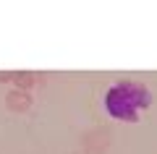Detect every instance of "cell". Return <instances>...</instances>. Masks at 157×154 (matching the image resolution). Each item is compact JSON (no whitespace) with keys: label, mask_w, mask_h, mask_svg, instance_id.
Here are the masks:
<instances>
[{"label":"cell","mask_w":157,"mask_h":154,"mask_svg":"<svg viewBox=\"0 0 157 154\" xmlns=\"http://www.w3.org/2000/svg\"><path fill=\"white\" fill-rule=\"evenodd\" d=\"M149 92L139 84H115L105 97V107L113 118L134 123L141 107H149Z\"/></svg>","instance_id":"6da1fadb"}]
</instances>
